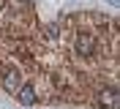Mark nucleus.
I'll return each instance as SVG.
<instances>
[{
  "label": "nucleus",
  "mask_w": 120,
  "mask_h": 109,
  "mask_svg": "<svg viewBox=\"0 0 120 109\" xmlns=\"http://www.w3.org/2000/svg\"><path fill=\"white\" fill-rule=\"evenodd\" d=\"M57 33H60L57 25H49V27H46V36H49V38H57Z\"/></svg>",
  "instance_id": "nucleus-5"
},
{
  "label": "nucleus",
  "mask_w": 120,
  "mask_h": 109,
  "mask_svg": "<svg viewBox=\"0 0 120 109\" xmlns=\"http://www.w3.org/2000/svg\"><path fill=\"white\" fill-rule=\"evenodd\" d=\"M98 104L104 109H115L117 106V90H115V87H104V90L98 93Z\"/></svg>",
  "instance_id": "nucleus-4"
},
{
  "label": "nucleus",
  "mask_w": 120,
  "mask_h": 109,
  "mask_svg": "<svg viewBox=\"0 0 120 109\" xmlns=\"http://www.w3.org/2000/svg\"><path fill=\"white\" fill-rule=\"evenodd\" d=\"M16 98H19V104L22 106H33V104L38 101V93H36V87L33 85H19V90H16Z\"/></svg>",
  "instance_id": "nucleus-3"
},
{
  "label": "nucleus",
  "mask_w": 120,
  "mask_h": 109,
  "mask_svg": "<svg viewBox=\"0 0 120 109\" xmlns=\"http://www.w3.org/2000/svg\"><path fill=\"white\" fill-rule=\"evenodd\" d=\"M74 52L82 55V57L96 55V36L87 33V30H76V36H74Z\"/></svg>",
  "instance_id": "nucleus-1"
},
{
  "label": "nucleus",
  "mask_w": 120,
  "mask_h": 109,
  "mask_svg": "<svg viewBox=\"0 0 120 109\" xmlns=\"http://www.w3.org/2000/svg\"><path fill=\"white\" fill-rule=\"evenodd\" d=\"M0 85H3V90H8V93H16L19 85H22V71H19V68H6V71L0 74Z\"/></svg>",
  "instance_id": "nucleus-2"
}]
</instances>
